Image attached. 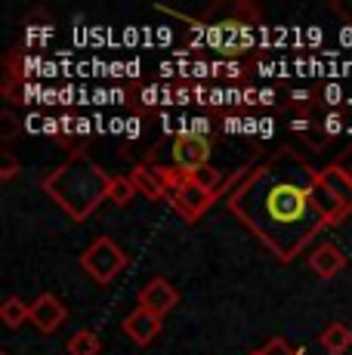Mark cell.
I'll return each instance as SVG.
<instances>
[{
	"instance_id": "6da1fadb",
	"label": "cell",
	"mask_w": 352,
	"mask_h": 355,
	"mask_svg": "<svg viewBox=\"0 0 352 355\" xmlns=\"http://www.w3.org/2000/svg\"><path fill=\"white\" fill-rule=\"evenodd\" d=\"M315 186L318 170L297 152L281 148L260 167L247 170L226 204L281 263H290L315 241L318 232L328 229L315 201Z\"/></svg>"
},
{
	"instance_id": "7a4b0ae2",
	"label": "cell",
	"mask_w": 352,
	"mask_h": 355,
	"mask_svg": "<svg viewBox=\"0 0 352 355\" xmlns=\"http://www.w3.org/2000/svg\"><path fill=\"white\" fill-rule=\"evenodd\" d=\"M112 180L87 152H74L69 161H62L53 173L44 176L40 189L71 216L74 223H84L103 201H108Z\"/></svg>"
},
{
	"instance_id": "3957f363",
	"label": "cell",
	"mask_w": 352,
	"mask_h": 355,
	"mask_svg": "<svg viewBox=\"0 0 352 355\" xmlns=\"http://www.w3.org/2000/svg\"><path fill=\"white\" fill-rule=\"evenodd\" d=\"M80 266L96 284H112L127 269V254L114 238H96L90 248L80 254Z\"/></svg>"
},
{
	"instance_id": "277c9868",
	"label": "cell",
	"mask_w": 352,
	"mask_h": 355,
	"mask_svg": "<svg viewBox=\"0 0 352 355\" xmlns=\"http://www.w3.org/2000/svg\"><path fill=\"white\" fill-rule=\"evenodd\" d=\"M173 167L179 170V173L192 176L198 173L201 167H207V161H211V139H204V136H192V133H179L173 139Z\"/></svg>"
},
{
	"instance_id": "5b68a950",
	"label": "cell",
	"mask_w": 352,
	"mask_h": 355,
	"mask_svg": "<svg viewBox=\"0 0 352 355\" xmlns=\"http://www.w3.org/2000/svg\"><path fill=\"white\" fill-rule=\"evenodd\" d=\"M167 201L173 204V210L182 216V220H188V223H195L198 216H204L207 210L213 207V201H216V195L213 192H207V189H201L198 182H192V180H186L176 192L167 198Z\"/></svg>"
},
{
	"instance_id": "8992f818",
	"label": "cell",
	"mask_w": 352,
	"mask_h": 355,
	"mask_svg": "<svg viewBox=\"0 0 352 355\" xmlns=\"http://www.w3.org/2000/svg\"><path fill=\"white\" fill-rule=\"evenodd\" d=\"M179 303V291L173 288L167 278H152L146 288L139 291V306H146L148 312L164 318L167 312H173V306Z\"/></svg>"
},
{
	"instance_id": "52a82bcc",
	"label": "cell",
	"mask_w": 352,
	"mask_h": 355,
	"mask_svg": "<svg viewBox=\"0 0 352 355\" xmlns=\"http://www.w3.org/2000/svg\"><path fill=\"white\" fill-rule=\"evenodd\" d=\"M31 324L37 327L40 334H53L59 324L65 322V306L56 293H40V297L31 303Z\"/></svg>"
},
{
	"instance_id": "ba28073f",
	"label": "cell",
	"mask_w": 352,
	"mask_h": 355,
	"mask_svg": "<svg viewBox=\"0 0 352 355\" xmlns=\"http://www.w3.org/2000/svg\"><path fill=\"white\" fill-rule=\"evenodd\" d=\"M121 327H124V334L137 346H148L161 334V315L148 312L146 306H137V309H133L130 315L124 318V324H121Z\"/></svg>"
},
{
	"instance_id": "9c48e42d",
	"label": "cell",
	"mask_w": 352,
	"mask_h": 355,
	"mask_svg": "<svg viewBox=\"0 0 352 355\" xmlns=\"http://www.w3.org/2000/svg\"><path fill=\"white\" fill-rule=\"evenodd\" d=\"M343 266H346V254H343L334 241L315 244L313 254H309V269H313L318 278H324V282H331L337 272H343Z\"/></svg>"
},
{
	"instance_id": "30bf717a",
	"label": "cell",
	"mask_w": 352,
	"mask_h": 355,
	"mask_svg": "<svg viewBox=\"0 0 352 355\" xmlns=\"http://www.w3.org/2000/svg\"><path fill=\"white\" fill-rule=\"evenodd\" d=\"M318 180L352 214V173L343 164H328L324 170H318Z\"/></svg>"
},
{
	"instance_id": "8fae6325",
	"label": "cell",
	"mask_w": 352,
	"mask_h": 355,
	"mask_svg": "<svg viewBox=\"0 0 352 355\" xmlns=\"http://www.w3.org/2000/svg\"><path fill=\"white\" fill-rule=\"evenodd\" d=\"M130 180H133V186H137V192L146 195L148 201H161V198H170V195H167V189L161 186V180L155 176L152 164H137V167L130 170Z\"/></svg>"
},
{
	"instance_id": "7c38bea8",
	"label": "cell",
	"mask_w": 352,
	"mask_h": 355,
	"mask_svg": "<svg viewBox=\"0 0 352 355\" xmlns=\"http://www.w3.org/2000/svg\"><path fill=\"white\" fill-rule=\"evenodd\" d=\"M322 346L328 355H343L352 346V331L343 322H331L322 331Z\"/></svg>"
},
{
	"instance_id": "4fadbf2b",
	"label": "cell",
	"mask_w": 352,
	"mask_h": 355,
	"mask_svg": "<svg viewBox=\"0 0 352 355\" xmlns=\"http://www.w3.org/2000/svg\"><path fill=\"white\" fill-rule=\"evenodd\" d=\"M65 349H69V355H99L103 340H99L96 331H78V334H71L69 337Z\"/></svg>"
},
{
	"instance_id": "5bb4252c",
	"label": "cell",
	"mask_w": 352,
	"mask_h": 355,
	"mask_svg": "<svg viewBox=\"0 0 352 355\" xmlns=\"http://www.w3.org/2000/svg\"><path fill=\"white\" fill-rule=\"evenodd\" d=\"M28 318H31V306H25V300H19V297L3 300V306H0V322L6 327H19L28 322Z\"/></svg>"
},
{
	"instance_id": "9a60e30c",
	"label": "cell",
	"mask_w": 352,
	"mask_h": 355,
	"mask_svg": "<svg viewBox=\"0 0 352 355\" xmlns=\"http://www.w3.org/2000/svg\"><path fill=\"white\" fill-rule=\"evenodd\" d=\"M137 195H139V192H137V186H133L130 176H114V180H112V189H108V201H112L114 207H127V204H130Z\"/></svg>"
},
{
	"instance_id": "2e32d148",
	"label": "cell",
	"mask_w": 352,
	"mask_h": 355,
	"mask_svg": "<svg viewBox=\"0 0 352 355\" xmlns=\"http://www.w3.org/2000/svg\"><path fill=\"white\" fill-rule=\"evenodd\" d=\"M188 180L198 182V186L207 189V192H213L216 198H220V192H222V173H220V170H213L211 164H207V167H201L198 173H192Z\"/></svg>"
},
{
	"instance_id": "e0dca14e",
	"label": "cell",
	"mask_w": 352,
	"mask_h": 355,
	"mask_svg": "<svg viewBox=\"0 0 352 355\" xmlns=\"http://www.w3.org/2000/svg\"><path fill=\"white\" fill-rule=\"evenodd\" d=\"M250 355H303L297 346H290L284 337H272L266 346H260L256 352H250Z\"/></svg>"
},
{
	"instance_id": "ac0fdd59",
	"label": "cell",
	"mask_w": 352,
	"mask_h": 355,
	"mask_svg": "<svg viewBox=\"0 0 352 355\" xmlns=\"http://www.w3.org/2000/svg\"><path fill=\"white\" fill-rule=\"evenodd\" d=\"M19 118L12 112H0V139L3 142H10V139H16L19 136Z\"/></svg>"
},
{
	"instance_id": "d6986e66",
	"label": "cell",
	"mask_w": 352,
	"mask_h": 355,
	"mask_svg": "<svg viewBox=\"0 0 352 355\" xmlns=\"http://www.w3.org/2000/svg\"><path fill=\"white\" fill-rule=\"evenodd\" d=\"M16 173H19V161L12 158L10 152H3V155H0V180H3V182H10Z\"/></svg>"
},
{
	"instance_id": "ffe728a7",
	"label": "cell",
	"mask_w": 352,
	"mask_h": 355,
	"mask_svg": "<svg viewBox=\"0 0 352 355\" xmlns=\"http://www.w3.org/2000/svg\"><path fill=\"white\" fill-rule=\"evenodd\" d=\"M340 130H343V118H340L337 112H331L328 118H324V133H328V136H337Z\"/></svg>"
},
{
	"instance_id": "44dd1931",
	"label": "cell",
	"mask_w": 352,
	"mask_h": 355,
	"mask_svg": "<svg viewBox=\"0 0 352 355\" xmlns=\"http://www.w3.org/2000/svg\"><path fill=\"white\" fill-rule=\"evenodd\" d=\"M337 164H343V167H346L349 173H352V161H346V158H343V161H337Z\"/></svg>"
},
{
	"instance_id": "7402d4cb",
	"label": "cell",
	"mask_w": 352,
	"mask_h": 355,
	"mask_svg": "<svg viewBox=\"0 0 352 355\" xmlns=\"http://www.w3.org/2000/svg\"><path fill=\"white\" fill-rule=\"evenodd\" d=\"M0 355H10V352H0Z\"/></svg>"
}]
</instances>
